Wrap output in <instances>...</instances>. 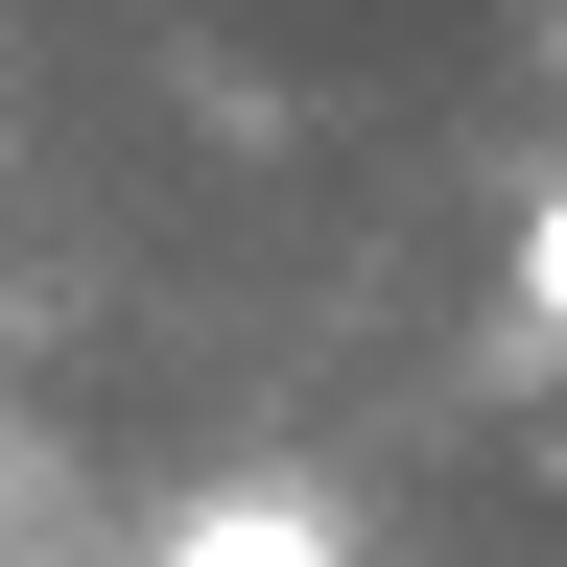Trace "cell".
Returning <instances> with one entry per match:
<instances>
[{"mask_svg":"<svg viewBox=\"0 0 567 567\" xmlns=\"http://www.w3.org/2000/svg\"><path fill=\"white\" fill-rule=\"evenodd\" d=\"M166 567H354L308 496H213V520H166Z\"/></svg>","mask_w":567,"mask_h":567,"instance_id":"cell-1","label":"cell"},{"mask_svg":"<svg viewBox=\"0 0 567 567\" xmlns=\"http://www.w3.org/2000/svg\"><path fill=\"white\" fill-rule=\"evenodd\" d=\"M496 308H520V354H567V166L520 189V260H496Z\"/></svg>","mask_w":567,"mask_h":567,"instance_id":"cell-2","label":"cell"},{"mask_svg":"<svg viewBox=\"0 0 567 567\" xmlns=\"http://www.w3.org/2000/svg\"><path fill=\"white\" fill-rule=\"evenodd\" d=\"M544 95H567V0H544Z\"/></svg>","mask_w":567,"mask_h":567,"instance_id":"cell-3","label":"cell"},{"mask_svg":"<svg viewBox=\"0 0 567 567\" xmlns=\"http://www.w3.org/2000/svg\"><path fill=\"white\" fill-rule=\"evenodd\" d=\"M0 496H24V473H0Z\"/></svg>","mask_w":567,"mask_h":567,"instance_id":"cell-4","label":"cell"}]
</instances>
